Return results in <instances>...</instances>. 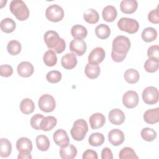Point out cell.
I'll return each instance as SVG.
<instances>
[{
    "label": "cell",
    "mask_w": 159,
    "mask_h": 159,
    "mask_svg": "<svg viewBox=\"0 0 159 159\" xmlns=\"http://www.w3.org/2000/svg\"><path fill=\"white\" fill-rule=\"evenodd\" d=\"M112 45V59L116 62L122 61L130 48L129 39L124 35H119L113 40Z\"/></svg>",
    "instance_id": "6da1fadb"
},
{
    "label": "cell",
    "mask_w": 159,
    "mask_h": 159,
    "mask_svg": "<svg viewBox=\"0 0 159 159\" xmlns=\"http://www.w3.org/2000/svg\"><path fill=\"white\" fill-rule=\"evenodd\" d=\"M43 39L48 48L52 49L57 53H62L66 47L65 40L60 37L58 33L53 30L46 32L43 35Z\"/></svg>",
    "instance_id": "7a4b0ae2"
},
{
    "label": "cell",
    "mask_w": 159,
    "mask_h": 159,
    "mask_svg": "<svg viewBox=\"0 0 159 159\" xmlns=\"http://www.w3.org/2000/svg\"><path fill=\"white\" fill-rule=\"evenodd\" d=\"M9 9L19 20H25L29 16V10L25 3L22 0L12 1L9 5Z\"/></svg>",
    "instance_id": "3957f363"
},
{
    "label": "cell",
    "mask_w": 159,
    "mask_h": 159,
    "mask_svg": "<svg viewBox=\"0 0 159 159\" xmlns=\"http://www.w3.org/2000/svg\"><path fill=\"white\" fill-rule=\"evenodd\" d=\"M88 131V126L86 121L83 119L75 120L70 130L73 139L76 141H81L86 137Z\"/></svg>",
    "instance_id": "277c9868"
},
{
    "label": "cell",
    "mask_w": 159,
    "mask_h": 159,
    "mask_svg": "<svg viewBox=\"0 0 159 159\" xmlns=\"http://www.w3.org/2000/svg\"><path fill=\"white\" fill-rule=\"evenodd\" d=\"M117 26L120 30L131 34L136 33L139 29V24L137 20L128 17L120 18L117 22Z\"/></svg>",
    "instance_id": "5b68a950"
},
{
    "label": "cell",
    "mask_w": 159,
    "mask_h": 159,
    "mask_svg": "<svg viewBox=\"0 0 159 159\" xmlns=\"http://www.w3.org/2000/svg\"><path fill=\"white\" fill-rule=\"evenodd\" d=\"M46 18L50 21L57 22L62 20L64 17L63 8L57 4L50 5L45 11Z\"/></svg>",
    "instance_id": "8992f818"
},
{
    "label": "cell",
    "mask_w": 159,
    "mask_h": 159,
    "mask_svg": "<svg viewBox=\"0 0 159 159\" xmlns=\"http://www.w3.org/2000/svg\"><path fill=\"white\" fill-rule=\"evenodd\" d=\"M38 104L40 109L45 112H52L56 107L54 98L48 94H43L40 97Z\"/></svg>",
    "instance_id": "52a82bcc"
},
{
    "label": "cell",
    "mask_w": 159,
    "mask_h": 159,
    "mask_svg": "<svg viewBox=\"0 0 159 159\" xmlns=\"http://www.w3.org/2000/svg\"><path fill=\"white\" fill-rule=\"evenodd\" d=\"M142 99L145 103L150 105L155 104L158 101L159 93L157 88L148 86L142 92Z\"/></svg>",
    "instance_id": "ba28073f"
},
{
    "label": "cell",
    "mask_w": 159,
    "mask_h": 159,
    "mask_svg": "<svg viewBox=\"0 0 159 159\" xmlns=\"http://www.w3.org/2000/svg\"><path fill=\"white\" fill-rule=\"evenodd\" d=\"M122 102L127 108H134L139 103L138 94L134 91H127L122 96Z\"/></svg>",
    "instance_id": "9c48e42d"
},
{
    "label": "cell",
    "mask_w": 159,
    "mask_h": 159,
    "mask_svg": "<svg viewBox=\"0 0 159 159\" xmlns=\"http://www.w3.org/2000/svg\"><path fill=\"white\" fill-rule=\"evenodd\" d=\"M106 57V52L101 47L94 48L88 56V63L93 65H98L101 63Z\"/></svg>",
    "instance_id": "30bf717a"
},
{
    "label": "cell",
    "mask_w": 159,
    "mask_h": 159,
    "mask_svg": "<svg viewBox=\"0 0 159 159\" xmlns=\"http://www.w3.org/2000/svg\"><path fill=\"white\" fill-rule=\"evenodd\" d=\"M53 141L60 147H66L70 144V139L65 130L63 129H58L53 135Z\"/></svg>",
    "instance_id": "8fae6325"
},
{
    "label": "cell",
    "mask_w": 159,
    "mask_h": 159,
    "mask_svg": "<svg viewBox=\"0 0 159 159\" xmlns=\"http://www.w3.org/2000/svg\"><path fill=\"white\" fill-rule=\"evenodd\" d=\"M70 50L78 56H82L86 51V43L83 39H75L70 43Z\"/></svg>",
    "instance_id": "7c38bea8"
},
{
    "label": "cell",
    "mask_w": 159,
    "mask_h": 159,
    "mask_svg": "<svg viewBox=\"0 0 159 159\" xmlns=\"http://www.w3.org/2000/svg\"><path fill=\"white\" fill-rule=\"evenodd\" d=\"M109 142L114 146H119L121 145L124 140L125 136L123 132L118 129L111 130L108 134Z\"/></svg>",
    "instance_id": "4fadbf2b"
},
{
    "label": "cell",
    "mask_w": 159,
    "mask_h": 159,
    "mask_svg": "<svg viewBox=\"0 0 159 159\" xmlns=\"http://www.w3.org/2000/svg\"><path fill=\"white\" fill-rule=\"evenodd\" d=\"M16 148L19 153H30L32 150V141L27 137H21L16 142Z\"/></svg>",
    "instance_id": "5bb4252c"
},
{
    "label": "cell",
    "mask_w": 159,
    "mask_h": 159,
    "mask_svg": "<svg viewBox=\"0 0 159 159\" xmlns=\"http://www.w3.org/2000/svg\"><path fill=\"white\" fill-rule=\"evenodd\" d=\"M78 61L76 55L73 53H68L63 55L61 59V64L66 70H71L77 65Z\"/></svg>",
    "instance_id": "9a60e30c"
},
{
    "label": "cell",
    "mask_w": 159,
    "mask_h": 159,
    "mask_svg": "<svg viewBox=\"0 0 159 159\" xmlns=\"http://www.w3.org/2000/svg\"><path fill=\"white\" fill-rule=\"evenodd\" d=\"M109 120L114 125H120L125 120V114L119 109H112L109 113Z\"/></svg>",
    "instance_id": "2e32d148"
},
{
    "label": "cell",
    "mask_w": 159,
    "mask_h": 159,
    "mask_svg": "<svg viewBox=\"0 0 159 159\" xmlns=\"http://www.w3.org/2000/svg\"><path fill=\"white\" fill-rule=\"evenodd\" d=\"M17 71L19 76L27 78L33 74L34 69L31 63L29 61H22L18 65Z\"/></svg>",
    "instance_id": "e0dca14e"
},
{
    "label": "cell",
    "mask_w": 159,
    "mask_h": 159,
    "mask_svg": "<svg viewBox=\"0 0 159 159\" xmlns=\"http://www.w3.org/2000/svg\"><path fill=\"white\" fill-rule=\"evenodd\" d=\"M89 120L91 129H98L104 125L106 122V118L102 114L96 112L90 116Z\"/></svg>",
    "instance_id": "ac0fdd59"
},
{
    "label": "cell",
    "mask_w": 159,
    "mask_h": 159,
    "mask_svg": "<svg viewBox=\"0 0 159 159\" xmlns=\"http://www.w3.org/2000/svg\"><path fill=\"white\" fill-rule=\"evenodd\" d=\"M144 120L149 124H154L159 121V108L150 109L146 111L143 114Z\"/></svg>",
    "instance_id": "d6986e66"
},
{
    "label": "cell",
    "mask_w": 159,
    "mask_h": 159,
    "mask_svg": "<svg viewBox=\"0 0 159 159\" xmlns=\"http://www.w3.org/2000/svg\"><path fill=\"white\" fill-rule=\"evenodd\" d=\"M138 3L136 0H122L120 4V10L125 14H132L137 9Z\"/></svg>",
    "instance_id": "ffe728a7"
},
{
    "label": "cell",
    "mask_w": 159,
    "mask_h": 159,
    "mask_svg": "<svg viewBox=\"0 0 159 159\" xmlns=\"http://www.w3.org/2000/svg\"><path fill=\"white\" fill-rule=\"evenodd\" d=\"M59 153L63 159H73L77 155V149L73 145L69 144L66 147H61Z\"/></svg>",
    "instance_id": "44dd1931"
},
{
    "label": "cell",
    "mask_w": 159,
    "mask_h": 159,
    "mask_svg": "<svg viewBox=\"0 0 159 159\" xmlns=\"http://www.w3.org/2000/svg\"><path fill=\"white\" fill-rule=\"evenodd\" d=\"M103 19L108 22H113L117 17V12L116 7L113 6H107L104 7L102 12Z\"/></svg>",
    "instance_id": "7402d4cb"
},
{
    "label": "cell",
    "mask_w": 159,
    "mask_h": 159,
    "mask_svg": "<svg viewBox=\"0 0 159 159\" xmlns=\"http://www.w3.org/2000/svg\"><path fill=\"white\" fill-rule=\"evenodd\" d=\"M12 151V145L10 141L4 138H1L0 140V156L3 158L8 157Z\"/></svg>",
    "instance_id": "603a6c76"
},
{
    "label": "cell",
    "mask_w": 159,
    "mask_h": 159,
    "mask_svg": "<svg viewBox=\"0 0 159 159\" xmlns=\"http://www.w3.org/2000/svg\"><path fill=\"white\" fill-rule=\"evenodd\" d=\"M71 34L75 39H83L87 36L88 31L85 27L80 24H76L71 27Z\"/></svg>",
    "instance_id": "cb8c5ba5"
},
{
    "label": "cell",
    "mask_w": 159,
    "mask_h": 159,
    "mask_svg": "<svg viewBox=\"0 0 159 159\" xmlns=\"http://www.w3.org/2000/svg\"><path fill=\"white\" fill-rule=\"evenodd\" d=\"M85 75L89 79H95L100 73V67L98 65L87 63L84 69Z\"/></svg>",
    "instance_id": "d4e9b609"
},
{
    "label": "cell",
    "mask_w": 159,
    "mask_h": 159,
    "mask_svg": "<svg viewBox=\"0 0 159 159\" xmlns=\"http://www.w3.org/2000/svg\"><path fill=\"white\" fill-rule=\"evenodd\" d=\"M20 110L25 114H29L34 112L35 105L33 101L29 98L23 99L20 103Z\"/></svg>",
    "instance_id": "484cf974"
},
{
    "label": "cell",
    "mask_w": 159,
    "mask_h": 159,
    "mask_svg": "<svg viewBox=\"0 0 159 159\" xmlns=\"http://www.w3.org/2000/svg\"><path fill=\"white\" fill-rule=\"evenodd\" d=\"M83 18L84 20L89 24H96L99 19V15L96 10L90 8L84 11Z\"/></svg>",
    "instance_id": "4316f807"
},
{
    "label": "cell",
    "mask_w": 159,
    "mask_h": 159,
    "mask_svg": "<svg viewBox=\"0 0 159 159\" xmlns=\"http://www.w3.org/2000/svg\"><path fill=\"white\" fill-rule=\"evenodd\" d=\"M0 26L2 32L5 33H11L15 30L16 25L12 19L7 17L1 21Z\"/></svg>",
    "instance_id": "83f0119b"
},
{
    "label": "cell",
    "mask_w": 159,
    "mask_h": 159,
    "mask_svg": "<svg viewBox=\"0 0 159 159\" xmlns=\"http://www.w3.org/2000/svg\"><path fill=\"white\" fill-rule=\"evenodd\" d=\"M57 123V119L53 116H47L43 118L41 123L40 130L49 131L54 128Z\"/></svg>",
    "instance_id": "f1b7e54d"
},
{
    "label": "cell",
    "mask_w": 159,
    "mask_h": 159,
    "mask_svg": "<svg viewBox=\"0 0 159 159\" xmlns=\"http://www.w3.org/2000/svg\"><path fill=\"white\" fill-rule=\"evenodd\" d=\"M95 34L100 39H106L111 34V29L107 25L101 24L96 27Z\"/></svg>",
    "instance_id": "f546056e"
},
{
    "label": "cell",
    "mask_w": 159,
    "mask_h": 159,
    "mask_svg": "<svg viewBox=\"0 0 159 159\" xmlns=\"http://www.w3.org/2000/svg\"><path fill=\"white\" fill-rule=\"evenodd\" d=\"M37 148L42 152L47 151L50 147V141L48 138L44 135H39L35 139Z\"/></svg>",
    "instance_id": "4dcf8cb0"
},
{
    "label": "cell",
    "mask_w": 159,
    "mask_h": 159,
    "mask_svg": "<svg viewBox=\"0 0 159 159\" xmlns=\"http://www.w3.org/2000/svg\"><path fill=\"white\" fill-rule=\"evenodd\" d=\"M43 60L48 66H53L57 63V57L55 52L52 50H47L43 55Z\"/></svg>",
    "instance_id": "1f68e13d"
},
{
    "label": "cell",
    "mask_w": 159,
    "mask_h": 159,
    "mask_svg": "<svg viewBox=\"0 0 159 159\" xmlns=\"http://www.w3.org/2000/svg\"><path fill=\"white\" fill-rule=\"evenodd\" d=\"M157 32L155 29L149 27L143 29L142 33V38L146 42H150L156 39Z\"/></svg>",
    "instance_id": "d6a6232c"
},
{
    "label": "cell",
    "mask_w": 159,
    "mask_h": 159,
    "mask_svg": "<svg viewBox=\"0 0 159 159\" xmlns=\"http://www.w3.org/2000/svg\"><path fill=\"white\" fill-rule=\"evenodd\" d=\"M124 77L125 80L130 83V84H134L137 83L140 78V75L139 72L133 68H130L127 70L124 75Z\"/></svg>",
    "instance_id": "836d02e7"
},
{
    "label": "cell",
    "mask_w": 159,
    "mask_h": 159,
    "mask_svg": "<svg viewBox=\"0 0 159 159\" xmlns=\"http://www.w3.org/2000/svg\"><path fill=\"white\" fill-rule=\"evenodd\" d=\"M104 140V136L102 134L99 132H95L89 135L88 142L91 146L98 147L103 144Z\"/></svg>",
    "instance_id": "e575fe53"
},
{
    "label": "cell",
    "mask_w": 159,
    "mask_h": 159,
    "mask_svg": "<svg viewBox=\"0 0 159 159\" xmlns=\"http://www.w3.org/2000/svg\"><path fill=\"white\" fill-rule=\"evenodd\" d=\"M7 50L10 55H17L21 51V44L17 40H11L7 45Z\"/></svg>",
    "instance_id": "d590c367"
},
{
    "label": "cell",
    "mask_w": 159,
    "mask_h": 159,
    "mask_svg": "<svg viewBox=\"0 0 159 159\" xmlns=\"http://www.w3.org/2000/svg\"><path fill=\"white\" fill-rule=\"evenodd\" d=\"M157 136V134L155 130L151 128L145 127L141 130V137L142 139L147 142L153 141Z\"/></svg>",
    "instance_id": "8d00e7d4"
},
{
    "label": "cell",
    "mask_w": 159,
    "mask_h": 159,
    "mask_svg": "<svg viewBox=\"0 0 159 159\" xmlns=\"http://www.w3.org/2000/svg\"><path fill=\"white\" fill-rule=\"evenodd\" d=\"M119 157L120 159H134L139 158L135 151L130 147H124L122 148L119 152Z\"/></svg>",
    "instance_id": "74e56055"
},
{
    "label": "cell",
    "mask_w": 159,
    "mask_h": 159,
    "mask_svg": "<svg viewBox=\"0 0 159 159\" xmlns=\"http://www.w3.org/2000/svg\"><path fill=\"white\" fill-rule=\"evenodd\" d=\"M158 60L148 58L144 63V68L148 73H154L158 69Z\"/></svg>",
    "instance_id": "f35d334b"
},
{
    "label": "cell",
    "mask_w": 159,
    "mask_h": 159,
    "mask_svg": "<svg viewBox=\"0 0 159 159\" xmlns=\"http://www.w3.org/2000/svg\"><path fill=\"white\" fill-rule=\"evenodd\" d=\"M61 73L59 71L52 70L47 73L46 79L51 83H57L61 80Z\"/></svg>",
    "instance_id": "ab89813d"
},
{
    "label": "cell",
    "mask_w": 159,
    "mask_h": 159,
    "mask_svg": "<svg viewBox=\"0 0 159 159\" xmlns=\"http://www.w3.org/2000/svg\"><path fill=\"white\" fill-rule=\"evenodd\" d=\"M43 118L44 116L40 114L34 115L30 119V125L35 130H40L41 123Z\"/></svg>",
    "instance_id": "60d3db41"
},
{
    "label": "cell",
    "mask_w": 159,
    "mask_h": 159,
    "mask_svg": "<svg viewBox=\"0 0 159 159\" xmlns=\"http://www.w3.org/2000/svg\"><path fill=\"white\" fill-rule=\"evenodd\" d=\"M159 47L158 45L150 46L147 50V55L149 58L158 60Z\"/></svg>",
    "instance_id": "b9f144b4"
},
{
    "label": "cell",
    "mask_w": 159,
    "mask_h": 159,
    "mask_svg": "<svg viewBox=\"0 0 159 159\" xmlns=\"http://www.w3.org/2000/svg\"><path fill=\"white\" fill-rule=\"evenodd\" d=\"M13 68L9 65H1L0 66V75L3 77H9L12 75Z\"/></svg>",
    "instance_id": "7bdbcfd3"
},
{
    "label": "cell",
    "mask_w": 159,
    "mask_h": 159,
    "mask_svg": "<svg viewBox=\"0 0 159 159\" xmlns=\"http://www.w3.org/2000/svg\"><path fill=\"white\" fill-rule=\"evenodd\" d=\"M148 20L153 24H158L159 23V17H158V8L157 7L155 9L152 10L148 15Z\"/></svg>",
    "instance_id": "ee69618b"
},
{
    "label": "cell",
    "mask_w": 159,
    "mask_h": 159,
    "mask_svg": "<svg viewBox=\"0 0 159 159\" xmlns=\"http://www.w3.org/2000/svg\"><path fill=\"white\" fill-rule=\"evenodd\" d=\"M83 159H98V154L97 152L91 149H88L84 152L83 153Z\"/></svg>",
    "instance_id": "f6af8a7d"
},
{
    "label": "cell",
    "mask_w": 159,
    "mask_h": 159,
    "mask_svg": "<svg viewBox=\"0 0 159 159\" xmlns=\"http://www.w3.org/2000/svg\"><path fill=\"white\" fill-rule=\"evenodd\" d=\"M101 158L102 159H112L113 155L112 151L109 148L104 147L101 152Z\"/></svg>",
    "instance_id": "bcb514c9"
},
{
    "label": "cell",
    "mask_w": 159,
    "mask_h": 159,
    "mask_svg": "<svg viewBox=\"0 0 159 159\" xmlns=\"http://www.w3.org/2000/svg\"><path fill=\"white\" fill-rule=\"evenodd\" d=\"M32 158L30 153H19L17 157L18 159H31Z\"/></svg>",
    "instance_id": "7dc6e473"
}]
</instances>
